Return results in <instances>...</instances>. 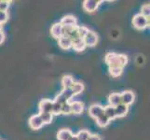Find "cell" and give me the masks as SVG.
<instances>
[{
  "mask_svg": "<svg viewBox=\"0 0 150 140\" xmlns=\"http://www.w3.org/2000/svg\"><path fill=\"white\" fill-rule=\"evenodd\" d=\"M70 105H71V111L72 113L76 114H81L84 110V105L83 103H81L79 101H75V102H70Z\"/></svg>",
  "mask_w": 150,
  "mask_h": 140,
  "instance_id": "7c38bea8",
  "label": "cell"
},
{
  "mask_svg": "<svg viewBox=\"0 0 150 140\" xmlns=\"http://www.w3.org/2000/svg\"><path fill=\"white\" fill-rule=\"evenodd\" d=\"M61 95H63L68 102H70V100L72 99V97L74 96V93H73V92H72L71 88H70V89H64L63 91L61 92Z\"/></svg>",
  "mask_w": 150,
  "mask_h": 140,
  "instance_id": "d4e9b609",
  "label": "cell"
},
{
  "mask_svg": "<svg viewBox=\"0 0 150 140\" xmlns=\"http://www.w3.org/2000/svg\"><path fill=\"white\" fill-rule=\"evenodd\" d=\"M51 114H52V115H59V114H62V105H61V104L53 101Z\"/></svg>",
  "mask_w": 150,
  "mask_h": 140,
  "instance_id": "484cf974",
  "label": "cell"
},
{
  "mask_svg": "<svg viewBox=\"0 0 150 140\" xmlns=\"http://www.w3.org/2000/svg\"><path fill=\"white\" fill-rule=\"evenodd\" d=\"M89 114L91 118L96 120L97 118H99L103 114V107H102L101 105H98V104H93L89 108Z\"/></svg>",
  "mask_w": 150,
  "mask_h": 140,
  "instance_id": "8992f818",
  "label": "cell"
},
{
  "mask_svg": "<svg viewBox=\"0 0 150 140\" xmlns=\"http://www.w3.org/2000/svg\"><path fill=\"white\" fill-rule=\"evenodd\" d=\"M71 90L73 92L74 95H80V93L84 91V85L81 82H74V84L72 85Z\"/></svg>",
  "mask_w": 150,
  "mask_h": 140,
  "instance_id": "ffe728a7",
  "label": "cell"
},
{
  "mask_svg": "<svg viewBox=\"0 0 150 140\" xmlns=\"http://www.w3.org/2000/svg\"><path fill=\"white\" fill-rule=\"evenodd\" d=\"M105 60L109 67H121L123 68L128 64V57L125 54H117L116 53H107Z\"/></svg>",
  "mask_w": 150,
  "mask_h": 140,
  "instance_id": "6da1fadb",
  "label": "cell"
},
{
  "mask_svg": "<svg viewBox=\"0 0 150 140\" xmlns=\"http://www.w3.org/2000/svg\"><path fill=\"white\" fill-rule=\"evenodd\" d=\"M2 29H3V26H2V24H0V32H2Z\"/></svg>",
  "mask_w": 150,
  "mask_h": 140,
  "instance_id": "836d02e7",
  "label": "cell"
},
{
  "mask_svg": "<svg viewBox=\"0 0 150 140\" xmlns=\"http://www.w3.org/2000/svg\"><path fill=\"white\" fill-rule=\"evenodd\" d=\"M129 111V107L123 104H120L117 107H115V113L116 118H122L126 115Z\"/></svg>",
  "mask_w": 150,
  "mask_h": 140,
  "instance_id": "5bb4252c",
  "label": "cell"
},
{
  "mask_svg": "<svg viewBox=\"0 0 150 140\" xmlns=\"http://www.w3.org/2000/svg\"><path fill=\"white\" fill-rule=\"evenodd\" d=\"M63 26H77L76 18L73 15H66L62 19L60 23Z\"/></svg>",
  "mask_w": 150,
  "mask_h": 140,
  "instance_id": "30bf717a",
  "label": "cell"
},
{
  "mask_svg": "<svg viewBox=\"0 0 150 140\" xmlns=\"http://www.w3.org/2000/svg\"><path fill=\"white\" fill-rule=\"evenodd\" d=\"M44 125L42 121L39 117V115H33L31 116L29 119V126L33 129V130H38L41 127Z\"/></svg>",
  "mask_w": 150,
  "mask_h": 140,
  "instance_id": "9c48e42d",
  "label": "cell"
},
{
  "mask_svg": "<svg viewBox=\"0 0 150 140\" xmlns=\"http://www.w3.org/2000/svg\"><path fill=\"white\" fill-rule=\"evenodd\" d=\"M5 38H6V36H5L4 32H0V44H2L4 41H5Z\"/></svg>",
  "mask_w": 150,
  "mask_h": 140,
  "instance_id": "1f68e13d",
  "label": "cell"
},
{
  "mask_svg": "<svg viewBox=\"0 0 150 140\" xmlns=\"http://www.w3.org/2000/svg\"><path fill=\"white\" fill-rule=\"evenodd\" d=\"M73 136L72 131L70 129H61V130L57 134V139L58 140H69L70 137Z\"/></svg>",
  "mask_w": 150,
  "mask_h": 140,
  "instance_id": "9a60e30c",
  "label": "cell"
},
{
  "mask_svg": "<svg viewBox=\"0 0 150 140\" xmlns=\"http://www.w3.org/2000/svg\"><path fill=\"white\" fill-rule=\"evenodd\" d=\"M52 105H53V101L50 99H42L39 102V111L40 112H48L51 113L52 110Z\"/></svg>",
  "mask_w": 150,
  "mask_h": 140,
  "instance_id": "ba28073f",
  "label": "cell"
},
{
  "mask_svg": "<svg viewBox=\"0 0 150 140\" xmlns=\"http://www.w3.org/2000/svg\"><path fill=\"white\" fill-rule=\"evenodd\" d=\"M72 48L76 51H83L86 48V44L84 42V39L80 38H76L72 40Z\"/></svg>",
  "mask_w": 150,
  "mask_h": 140,
  "instance_id": "8fae6325",
  "label": "cell"
},
{
  "mask_svg": "<svg viewBox=\"0 0 150 140\" xmlns=\"http://www.w3.org/2000/svg\"><path fill=\"white\" fill-rule=\"evenodd\" d=\"M72 113L71 111V105L70 102H66L62 105V114H64V115H68V114Z\"/></svg>",
  "mask_w": 150,
  "mask_h": 140,
  "instance_id": "4316f807",
  "label": "cell"
},
{
  "mask_svg": "<svg viewBox=\"0 0 150 140\" xmlns=\"http://www.w3.org/2000/svg\"><path fill=\"white\" fill-rule=\"evenodd\" d=\"M101 1H98V0H85L83 2V5H82V7H83L84 10L89 13H92L96 11V9L99 7Z\"/></svg>",
  "mask_w": 150,
  "mask_h": 140,
  "instance_id": "277c9868",
  "label": "cell"
},
{
  "mask_svg": "<svg viewBox=\"0 0 150 140\" xmlns=\"http://www.w3.org/2000/svg\"><path fill=\"white\" fill-rule=\"evenodd\" d=\"M39 117L42 121L43 124H50L52 122V119H53V115L51 113H48V112H40L39 114Z\"/></svg>",
  "mask_w": 150,
  "mask_h": 140,
  "instance_id": "d6986e66",
  "label": "cell"
},
{
  "mask_svg": "<svg viewBox=\"0 0 150 140\" xmlns=\"http://www.w3.org/2000/svg\"><path fill=\"white\" fill-rule=\"evenodd\" d=\"M84 42L86 47H94L98 43V36L93 31H89V33L84 38Z\"/></svg>",
  "mask_w": 150,
  "mask_h": 140,
  "instance_id": "5b68a950",
  "label": "cell"
},
{
  "mask_svg": "<svg viewBox=\"0 0 150 140\" xmlns=\"http://www.w3.org/2000/svg\"><path fill=\"white\" fill-rule=\"evenodd\" d=\"M110 122V120L108 119L105 114H103L102 116H100L99 118H97L96 119V123H97V125L99 126V127H106L108 124H109Z\"/></svg>",
  "mask_w": 150,
  "mask_h": 140,
  "instance_id": "44dd1931",
  "label": "cell"
},
{
  "mask_svg": "<svg viewBox=\"0 0 150 140\" xmlns=\"http://www.w3.org/2000/svg\"><path fill=\"white\" fill-rule=\"evenodd\" d=\"M69 140H79V138H77V136H76V134H73V136L70 137Z\"/></svg>",
  "mask_w": 150,
  "mask_h": 140,
  "instance_id": "d6a6232c",
  "label": "cell"
},
{
  "mask_svg": "<svg viewBox=\"0 0 150 140\" xmlns=\"http://www.w3.org/2000/svg\"><path fill=\"white\" fill-rule=\"evenodd\" d=\"M108 103H109V106L112 107H117V105L121 104V99H120V93L118 92H113L108 96Z\"/></svg>",
  "mask_w": 150,
  "mask_h": 140,
  "instance_id": "4fadbf2b",
  "label": "cell"
},
{
  "mask_svg": "<svg viewBox=\"0 0 150 140\" xmlns=\"http://www.w3.org/2000/svg\"><path fill=\"white\" fill-rule=\"evenodd\" d=\"M123 72V68L121 67H109V73L112 77H120Z\"/></svg>",
  "mask_w": 150,
  "mask_h": 140,
  "instance_id": "7402d4cb",
  "label": "cell"
},
{
  "mask_svg": "<svg viewBox=\"0 0 150 140\" xmlns=\"http://www.w3.org/2000/svg\"><path fill=\"white\" fill-rule=\"evenodd\" d=\"M120 99H121V104L129 107L134 102L135 95H134L133 92H132L130 90H127V91H124L123 92L120 93Z\"/></svg>",
  "mask_w": 150,
  "mask_h": 140,
  "instance_id": "3957f363",
  "label": "cell"
},
{
  "mask_svg": "<svg viewBox=\"0 0 150 140\" xmlns=\"http://www.w3.org/2000/svg\"><path fill=\"white\" fill-rule=\"evenodd\" d=\"M50 33H51V36H52L54 38H56L57 40H58L60 38L64 37V26L60 23H54L52 26H51Z\"/></svg>",
  "mask_w": 150,
  "mask_h": 140,
  "instance_id": "52a82bcc",
  "label": "cell"
},
{
  "mask_svg": "<svg viewBox=\"0 0 150 140\" xmlns=\"http://www.w3.org/2000/svg\"><path fill=\"white\" fill-rule=\"evenodd\" d=\"M88 140H102V138L100 136H98V134H91Z\"/></svg>",
  "mask_w": 150,
  "mask_h": 140,
  "instance_id": "4dcf8cb0",
  "label": "cell"
},
{
  "mask_svg": "<svg viewBox=\"0 0 150 140\" xmlns=\"http://www.w3.org/2000/svg\"><path fill=\"white\" fill-rule=\"evenodd\" d=\"M140 14H142L143 16L146 17V18H149V15H150V6H149V4L143 5Z\"/></svg>",
  "mask_w": 150,
  "mask_h": 140,
  "instance_id": "83f0119b",
  "label": "cell"
},
{
  "mask_svg": "<svg viewBox=\"0 0 150 140\" xmlns=\"http://www.w3.org/2000/svg\"><path fill=\"white\" fill-rule=\"evenodd\" d=\"M76 136H77L79 140H88L91 136V134L88 130H81L77 133V134H76Z\"/></svg>",
  "mask_w": 150,
  "mask_h": 140,
  "instance_id": "cb8c5ba5",
  "label": "cell"
},
{
  "mask_svg": "<svg viewBox=\"0 0 150 140\" xmlns=\"http://www.w3.org/2000/svg\"><path fill=\"white\" fill-rule=\"evenodd\" d=\"M58 44L63 50H69L72 48V39L67 37H62L58 39Z\"/></svg>",
  "mask_w": 150,
  "mask_h": 140,
  "instance_id": "2e32d148",
  "label": "cell"
},
{
  "mask_svg": "<svg viewBox=\"0 0 150 140\" xmlns=\"http://www.w3.org/2000/svg\"><path fill=\"white\" fill-rule=\"evenodd\" d=\"M74 79L73 77L70 75H65L62 79V86L64 87V89H70L72 85L74 84Z\"/></svg>",
  "mask_w": 150,
  "mask_h": 140,
  "instance_id": "e0dca14e",
  "label": "cell"
},
{
  "mask_svg": "<svg viewBox=\"0 0 150 140\" xmlns=\"http://www.w3.org/2000/svg\"><path fill=\"white\" fill-rule=\"evenodd\" d=\"M9 6H10V1L0 0V11H8Z\"/></svg>",
  "mask_w": 150,
  "mask_h": 140,
  "instance_id": "f1b7e54d",
  "label": "cell"
},
{
  "mask_svg": "<svg viewBox=\"0 0 150 140\" xmlns=\"http://www.w3.org/2000/svg\"><path fill=\"white\" fill-rule=\"evenodd\" d=\"M103 114L109 119L110 121L116 119V113H115V107L108 105L107 107H103Z\"/></svg>",
  "mask_w": 150,
  "mask_h": 140,
  "instance_id": "ac0fdd59",
  "label": "cell"
},
{
  "mask_svg": "<svg viewBox=\"0 0 150 140\" xmlns=\"http://www.w3.org/2000/svg\"><path fill=\"white\" fill-rule=\"evenodd\" d=\"M90 29L86 26H77V34H79V38L84 39L86 35L89 33Z\"/></svg>",
  "mask_w": 150,
  "mask_h": 140,
  "instance_id": "603a6c76",
  "label": "cell"
},
{
  "mask_svg": "<svg viewBox=\"0 0 150 140\" xmlns=\"http://www.w3.org/2000/svg\"><path fill=\"white\" fill-rule=\"evenodd\" d=\"M8 19V11H0V24L7 23Z\"/></svg>",
  "mask_w": 150,
  "mask_h": 140,
  "instance_id": "f546056e",
  "label": "cell"
},
{
  "mask_svg": "<svg viewBox=\"0 0 150 140\" xmlns=\"http://www.w3.org/2000/svg\"><path fill=\"white\" fill-rule=\"evenodd\" d=\"M132 24L137 30H143L149 25V18L143 16L142 14H136L132 19Z\"/></svg>",
  "mask_w": 150,
  "mask_h": 140,
  "instance_id": "7a4b0ae2",
  "label": "cell"
}]
</instances>
